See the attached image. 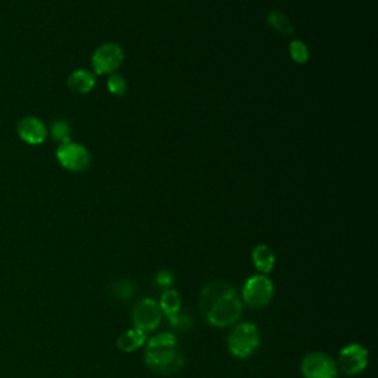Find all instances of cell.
Here are the masks:
<instances>
[{"mask_svg": "<svg viewBox=\"0 0 378 378\" xmlns=\"http://www.w3.org/2000/svg\"><path fill=\"white\" fill-rule=\"evenodd\" d=\"M187 356L177 343V338L170 332L152 337L145 349V364L160 375L177 374L185 367Z\"/></svg>", "mask_w": 378, "mask_h": 378, "instance_id": "1", "label": "cell"}, {"mask_svg": "<svg viewBox=\"0 0 378 378\" xmlns=\"http://www.w3.org/2000/svg\"><path fill=\"white\" fill-rule=\"evenodd\" d=\"M261 345V337L256 325L250 322H241L232 328L228 335V347L235 357L246 359L250 357Z\"/></svg>", "mask_w": 378, "mask_h": 378, "instance_id": "2", "label": "cell"}, {"mask_svg": "<svg viewBox=\"0 0 378 378\" xmlns=\"http://www.w3.org/2000/svg\"><path fill=\"white\" fill-rule=\"evenodd\" d=\"M243 315V303L238 298L236 293L225 295L204 316L206 320L214 327H229L233 325Z\"/></svg>", "mask_w": 378, "mask_h": 378, "instance_id": "3", "label": "cell"}, {"mask_svg": "<svg viewBox=\"0 0 378 378\" xmlns=\"http://www.w3.org/2000/svg\"><path fill=\"white\" fill-rule=\"evenodd\" d=\"M163 317V310L152 298H142L137 302L132 310V320L136 330L142 332H149L158 328Z\"/></svg>", "mask_w": 378, "mask_h": 378, "instance_id": "4", "label": "cell"}, {"mask_svg": "<svg viewBox=\"0 0 378 378\" xmlns=\"http://www.w3.org/2000/svg\"><path fill=\"white\" fill-rule=\"evenodd\" d=\"M273 297V284L265 275H254L250 280H247L244 290H243V298L244 302L254 309H262Z\"/></svg>", "mask_w": 378, "mask_h": 378, "instance_id": "5", "label": "cell"}, {"mask_svg": "<svg viewBox=\"0 0 378 378\" xmlns=\"http://www.w3.org/2000/svg\"><path fill=\"white\" fill-rule=\"evenodd\" d=\"M56 160L70 172H85L90 166V154L86 147L70 141L59 145L56 149Z\"/></svg>", "mask_w": 378, "mask_h": 378, "instance_id": "6", "label": "cell"}, {"mask_svg": "<svg viewBox=\"0 0 378 378\" xmlns=\"http://www.w3.org/2000/svg\"><path fill=\"white\" fill-rule=\"evenodd\" d=\"M125 52L117 43H104L99 46L92 55V65L98 75L112 74L122 65Z\"/></svg>", "mask_w": 378, "mask_h": 378, "instance_id": "7", "label": "cell"}, {"mask_svg": "<svg viewBox=\"0 0 378 378\" xmlns=\"http://www.w3.org/2000/svg\"><path fill=\"white\" fill-rule=\"evenodd\" d=\"M302 374L306 378H337L338 368L331 357L325 353H309L302 361Z\"/></svg>", "mask_w": 378, "mask_h": 378, "instance_id": "8", "label": "cell"}, {"mask_svg": "<svg viewBox=\"0 0 378 378\" xmlns=\"http://www.w3.org/2000/svg\"><path fill=\"white\" fill-rule=\"evenodd\" d=\"M368 365V350L361 345H349L340 352L338 368L343 374L352 377L362 372Z\"/></svg>", "mask_w": 378, "mask_h": 378, "instance_id": "9", "label": "cell"}, {"mask_svg": "<svg viewBox=\"0 0 378 378\" xmlns=\"http://www.w3.org/2000/svg\"><path fill=\"white\" fill-rule=\"evenodd\" d=\"M18 135L28 145H41L48 136L46 126L36 117H26L18 123Z\"/></svg>", "mask_w": 378, "mask_h": 378, "instance_id": "10", "label": "cell"}, {"mask_svg": "<svg viewBox=\"0 0 378 378\" xmlns=\"http://www.w3.org/2000/svg\"><path fill=\"white\" fill-rule=\"evenodd\" d=\"M232 293H236L233 287L225 281H213L209 283L203 291H201V312L206 316L207 312L213 308L214 303H217L225 295H229Z\"/></svg>", "mask_w": 378, "mask_h": 378, "instance_id": "11", "label": "cell"}, {"mask_svg": "<svg viewBox=\"0 0 378 378\" xmlns=\"http://www.w3.org/2000/svg\"><path fill=\"white\" fill-rule=\"evenodd\" d=\"M67 85L73 92L83 95V93H89L95 88L96 78H95V74L88 70H75L74 73L70 74Z\"/></svg>", "mask_w": 378, "mask_h": 378, "instance_id": "12", "label": "cell"}, {"mask_svg": "<svg viewBox=\"0 0 378 378\" xmlns=\"http://www.w3.org/2000/svg\"><path fill=\"white\" fill-rule=\"evenodd\" d=\"M145 342H147V334L136 328H132L125 331L117 338V347L125 353H132L136 352L137 349H141L145 345Z\"/></svg>", "mask_w": 378, "mask_h": 378, "instance_id": "13", "label": "cell"}, {"mask_svg": "<svg viewBox=\"0 0 378 378\" xmlns=\"http://www.w3.org/2000/svg\"><path fill=\"white\" fill-rule=\"evenodd\" d=\"M251 257L256 269L262 273H269L275 266V254L265 244L254 247Z\"/></svg>", "mask_w": 378, "mask_h": 378, "instance_id": "14", "label": "cell"}, {"mask_svg": "<svg viewBox=\"0 0 378 378\" xmlns=\"http://www.w3.org/2000/svg\"><path fill=\"white\" fill-rule=\"evenodd\" d=\"M268 23L269 26L276 31L280 33L283 36H291L294 34V27L291 26L290 19L280 11H273L268 15Z\"/></svg>", "mask_w": 378, "mask_h": 378, "instance_id": "15", "label": "cell"}, {"mask_svg": "<svg viewBox=\"0 0 378 378\" xmlns=\"http://www.w3.org/2000/svg\"><path fill=\"white\" fill-rule=\"evenodd\" d=\"M181 305H182L181 295H179L177 291H174V290H167L162 295L160 308H162L163 313H166L169 317L179 313V310H181Z\"/></svg>", "mask_w": 378, "mask_h": 378, "instance_id": "16", "label": "cell"}, {"mask_svg": "<svg viewBox=\"0 0 378 378\" xmlns=\"http://www.w3.org/2000/svg\"><path fill=\"white\" fill-rule=\"evenodd\" d=\"M110 293L118 298V300H129L136 293V285L130 280H118L115 283H111Z\"/></svg>", "mask_w": 378, "mask_h": 378, "instance_id": "17", "label": "cell"}, {"mask_svg": "<svg viewBox=\"0 0 378 378\" xmlns=\"http://www.w3.org/2000/svg\"><path fill=\"white\" fill-rule=\"evenodd\" d=\"M51 133H52V137L55 139L56 142L59 144H67L70 142V135H71V129L68 126L67 122L64 120H58L52 125L51 127Z\"/></svg>", "mask_w": 378, "mask_h": 378, "instance_id": "18", "label": "cell"}, {"mask_svg": "<svg viewBox=\"0 0 378 378\" xmlns=\"http://www.w3.org/2000/svg\"><path fill=\"white\" fill-rule=\"evenodd\" d=\"M290 55L297 64H305L309 61V49L302 41H293L290 43Z\"/></svg>", "mask_w": 378, "mask_h": 378, "instance_id": "19", "label": "cell"}, {"mask_svg": "<svg viewBox=\"0 0 378 378\" xmlns=\"http://www.w3.org/2000/svg\"><path fill=\"white\" fill-rule=\"evenodd\" d=\"M107 86L108 90L115 96H123L127 92V82L120 74H111L107 82Z\"/></svg>", "mask_w": 378, "mask_h": 378, "instance_id": "20", "label": "cell"}, {"mask_svg": "<svg viewBox=\"0 0 378 378\" xmlns=\"http://www.w3.org/2000/svg\"><path fill=\"white\" fill-rule=\"evenodd\" d=\"M155 280H157V284H158V285H162V287H169V285H172V283H173V273H172L170 271H162V272H158V273H157Z\"/></svg>", "mask_w": 378, "mask_h": 378, "instance_id": "21", "label": "cell"}]
</instances>
